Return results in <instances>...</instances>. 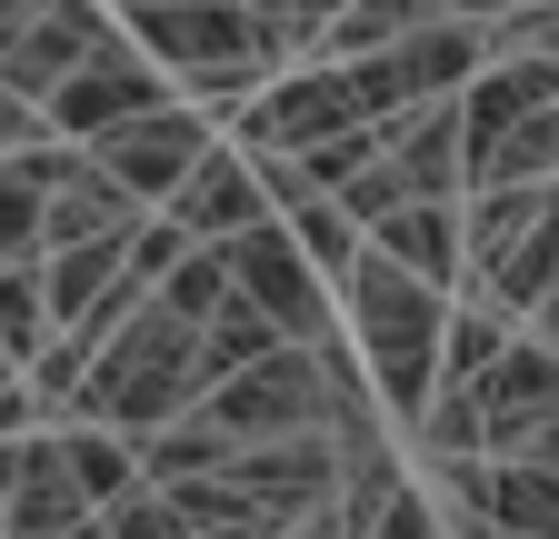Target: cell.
<instances>
[{"label": "cell", "instance_id": "29", "mask_svg": "<svg viewBox=\"0 0 559 539\" xmlns=\"http://www.w3.org/2000/svg\"><path fill=\"white\" fill-rule=\"evenodd\" d=\"M280 539H349V519H340V510H310V519H290Z\"/></svg>", "mask_w": 559, "mask_h": 539}, {"label": "cell", "instance_id": "25", "mask_svg": "<svg viewBox=\"0 0 559 539\" xmlns=\"http://www.w3.org/2000/svg\"><path fill=\"white\" fill-rule=\"evenodd\" d=\"M60 440H70V469H81V490H91L100 510L140 490V450H130L120 430H91V420H81V430H60Z\"/></svg>", "mask_w": 559, "mask_h": 539}, {"label": "cell", "instance_id": "24", "mask_svg": "<svg viewBox=\"0 0 559 539\" xmlns=\"http://www.w3.org/2000/svg\"><path fill=\"white\" fill-rule=\"evenodd\" d=\"M290 240L310 250V270H320V280H340V270H349V260L370 250V230L349 220V211H340L330 190H320V200H300V211H290Z\"/></svg>", "mask_w": 559, "mask_h": 539}, {"label": "cell", "instance_id": "12", "mask_svg": "<svg viewBox=\"0 0 559 539\" xmlns=\"http://www.w3.org/2000/svg\"><path fill=\"white\" fill-rule=\"evenodd\" d=\"M221 480H240L250 500H270L280 519H310L340 500V440L330 430H290V440H240Z\"/></svg>", "mask_w": 559, "mask_h": 539}, {"label": "cell", "instance_id": "28", "mask_svg": "<svg viewBox=\"0 0 559 539\" xmlns=\"http://www.w3.org/2000/svg\"><path fill=\"white\" fill-rule=\"evenodd\" d=\"M450 21H510V11H539V0H440Z\"/></svg>", "mask_w": 559, "mask_h": 539}, {"label": "cell", "instance_id": "1", "mask_svg": "<svg viewBox=\"0 0 559 539\" xmlns=\"http://www.w3.org/2000/svg\"><path fill=\"white\" fill-rule=\"evenodd\" d=\"M330 290H340V310H349V350L370 360L380 410H390V420H419V410H430V390H440V340H450L460 290L400 270L390 250H360Z\"/></svg>", "mask_w": 559, "mask_h": 539}, {"label": "cell", "instance_id": "18", "mask_svg": "<svg viewBox=\"0 0 559 539\" xmlns=\"http://www.w3.org/2000/svg\"><path fill=\"white\" fill-rule=\"evenodd\" d=\"M130 240H140V230H130ZM130 240H81V250H50V260H40V290H50V330L91 320V310L120 290V270H130Z\"/></svg>", "mask_w": 559, "mask_h": 539}, {"label": "cell", "instance_id": "5", "mask_svg": "<svg viewBox=\"0 0 559 539\" xmlns=\"http://www.w3.org/2000/svg\"><path fill=\"white\" fill-rule=\"evenodd\" d=\"M221 260H230L240 300H250V310H270V330H280V340H300V350L340 340V320H330V280L310 270V250L290 240V220H260V230L221 240Z\"/></svg>", "mask_w": 559, "mask_h": 539}, {"label": "cell", "instance_id": "9", "mask_svg": "<svg viewBox=\"0 0 559 539\" xmlns=\"http://www.w3.org/2000/svg\"><path fill=\"white\" fill-rule=\"evenodd\" d=\"M440 510H479L510 539H559V469L539 459H430Z\"/></svg>", "mask_w": 559, "mask_h": 539}, {"label": "cell", "instance_id": "15", "mask_svg": "<svg viewBox=\"0 0 559 539\" xmlns=\"http://www.w3.org/2000/svg\"><path fill=\"white\" fill-rule=\"evenodd\" d=\"M140 220H151V211H140V200L81 151V160H70V180L50 190V211H40V260H50V250H81V240H130Z\"/></svg>", "mask_w": 559, "mask_h": 539}, {"label": "cell", "instance_id": "19", "mask_svg": "<svg viewBox=\"0 0 559 539\" xmlns=\"http://www.w3.org/2000/svg\"><path fill=\"white\" fill-rule=\"evenodd\" d=\"M140 450V480H151V490H180V480H221V469H230V430H210L200 410L190 420H170V430H151V440H130Z\"/></svg>", "mask_w": 559, "mask_h": 539}, {"label": "cell", "instance_id": "4", "mask_svg": "<svg viewBox=\"0 0 559 539\" xmlns=\"http://www.w3.org/2000/svg\"><path fill=\"white\" fill-rule=\"evenodd\" d=\"M200 420H210V430H230V440H290V430H330V370H320V350L280 340V350H270V360H250L240 380L200 390Z\"/></svg>", "mask_w": 559, "mask_h": 539}, {"label": "cell", "instance_id": "11", "mask_svg": "<svg viewBox=\"0 0 559 539\" xmlns=\"http://www.w3.org/2000/svg\"><path fill=\"white\" fill-rule=\"evenodd\" d=\"M559 420V350L539 340V330H520V340L500 350V370L479 380V450L489 459H520L530 430Z\"/></svg>", "mask_w": 559, "mask_h": 539}, {"label": "cell", "instance_id": "13", "mask_svg": "<svg viewBox=\"0 0 559 539\" xmlns=\"http://www.w3.org/2000/svg\"><path fill=\"white\" fill-rule=\"evenodd\" d=\"M81 519H100V500L81 490L60 430H21V469H11V510H0V539H70Z\"/></svg>", "mask_w": 559, "mask_h": 539}, {"label": "cell", "instance_id": "17", "mask_svg": "<svg viewBox=\"0 0 559 539\" xmlns=\"http://www.w3.org/2000/svg\"><path fill=\"white\" fill-rule=\"evenodd\" d=\"M549 290H559V180H549V200H539V220L520 230V250H510L500 270H479V280H469V300H489L500 320H530Z\"/></svg>", "mask_w": 559, "mask_h": 539}, {"label": "cell", "instance_id": "3", "mask_svg": "<svg viewBox=\"0 0 559 539\" xmlns=\"http://www.w3.org/2000/svg\"><path fill=\"white\" fill-rule=\"evenodd\" d=\"M190 410H200V330H190L180 310H160V300L91 360L81 399H70V420L120 430V440H151V430H170V420H190Z\"/></svg>", "mask_w": 559, "mask_h": 539}, {"label": "cell", "instance_id": "14", "mask_svg": "<svg viewBox=\"0 0 559 539\" xmlns=\"http://www.w3.org/2000/svg\"><path fill=\"white\" fill-rule=\"evenodd\" d=\"M160 220H180L200 250H221V240H240V230H260V220H280V211H270V190H260V160L210 141V160L170 190V211H160Z\"/></svg>", "mask_w": 559, "mask_h": 539}, {"label": "cell", "instance_id": "10", "mask_svg": "<svg viewBox=\"0 0 559 539\" xmlns=\"http://www.w3.org/2000/svg\"><path fill=\"white\" fill-rule=\"evenodd\" d=\"M180 91H170V71L140 40H110L81 81H70L60 100H50V141H100V130H120V120H140V110H170Z\"/></svg>", "mask_w": 559, "mask_h": 539}, {"label": "cell", "instance_id": "2", "mask_svg": "<svg viewBox=\"0 0 559 539\" xmlns=\"http://www.w3.org/2000/svg\"><path fill=\"white\" fill-rule=\"evenodd\" d=\"M130 40L170 71V91L210 100V110H250L280 71H290V31L250 0H151V11H130Z\"/></svg>", "mask_w": 559, "mask_h": 539}, {"label": "cell", "instance_id": "26", "mask_svg": "<svg viewBox=\"0 0 559 539\" xmlns=\"http://www.w3.org/2000/svg\"><path fill=\"white\" fill-rule=\"evenodd\" d=\"M100 529H110V539H200V529L170 510V490H151V480H140L130 500H110V510H100Z\"/></svg>", "mask_w": 559, "mask_h": 539}, {"label": "cell", "instance_id": "30", "mask_svg": "<svg viewBox=\"0 0 559 539\" xmlns=\"http://www.w3.org/2000/svg\"><path fill=\"white\" fill-rule=\"evenodd\" d=\"M11 469H21V440H0V510H11Z\"/></svg>", "mask_w": 559, "mask_h": 539}, {"label": "cell", "instance_id": "27", "mask_svg": "<svg viewBox=\"0 0 559 539\" xmlns=\"http://www.w3.org/2000/svg\"><path fill=\"white\" fill-rule=\"evenodd\" d=\"M31 141H50V110H40V100H21V91H0V160L31 151Z\"/></svg>", "mask_w": 559, "mask_h": 539}, {"label": "cell", "instance_id": "23", "mask_svg": "<svg viewBox=\"0 0 559 539\" xmlns=\"http://www.w3.org/2000/svg\"><path fill=\"white\" fill-rule=\"evenodd\" d=\"M230 300H240V280H230V260H221V250H200V240L180 250V270L160 280V310H180L190 330H210V320H221Z\"/></svg>", "mask_w": 559, "mask_h": 539}, {"label": "cell", "instance_id": "21", "mask_svg": "<svg viewBox=\"0 0 559 539\" xmlns=\"http://www.w3.org/2000/svg\"><path fill=\"white\" fill-rule=\"evenodd\" d=\"M60 340L50 330V290H40V260H0V350H11L21 370Z\"/></svg>", "mask_w": 559, "mask_h": 539}, {"label": "cell", "instance_id": "20", "mask_svg": "<svg viewBox=\"0 0 559 539\" xmlns=\"http://www.w3.org/2000/svg\"><path fill=\"white\" fill-rule=\"evenodd\" d=\"M430 21H450L440 0H349V11L320 31L310 60H370V50H390V40H409V31H430Z\"/></svg>", "mask_w": 559, "mask_h": 539}, {"label": "cell", "instance_id": "6", "mask_svg": "<svg viewBox=\"0 0 559 539\" xmlns=\"http://www.w3.org/2000/svg\"><path fill=\"white\" fill-rule=\"evenodd\" d=\"M360 81H349V60H300V71H280L250 110H240V151H320L340 130H360Z\"/></svg>", "mask_w": 559, "mask_h": 539}, {"label": "cell", "instance_id": "22", "mask_svg": "<svg viewBox=\"0 0 559 539\" xmlns=\"http://www.w3.org/2000/svg\"><path fill=\"white\" fill-rule=\"evenodd\" d=\"M280 350V330H270V310H250V300H230L221 320L200 330V390H221V380H240L250 360H270Z\"/></svg>", "mask_w": 559, "mask_h": 539}, {"label": "cell", "instance_id": "31", "mask_svg": "<svg viewBox=\"0 0 559 539\" xmlns=\"http://www.w3.org/2000/svg\"><path fill=\"white\" fill-rule=\"evenodd\" d=\"M70 539H110V529H100V519H81V529H70Z\"/></svg>", "mask_w": 559, "mask_h": 539}, {"label": "cell", "instance_id": "7", "mask_svg": "<svg viewBox=\"0 0 559 539\" xmlns=\"http://www.w3.org/2000/svg\"><path fill=\"white\" fill-rule=\"evenodd\" d=\"M110 40H120V31H110V0H50V11H31L11 40H0V91H21V100L50 110Z\"/></svg>", "mask_w": 559, "mask_h": 539}, {"label": "cell", "instance_id": "16", "mask_svg": "<svg viewBox=\"0 0 559 539\" xmlns=\"http://www.w3.org/2000/svg\"><path fill=\"white\" fill-rule=\"evenodd\" d=\"M370 250H390L400 270L460 290L469 280V230H460V200H400L390 220H370Z\"/></svg>", "mask_w": 559, "mask_h": 539}, {"label": "cell", "instance_id": "8", "mask_svg": "<svg viewBox=\"0 0 559 539\" xmlns=\"http://www.w3.org/2000/svg\"><path fill=\"white\" fill-rule=\"evenodd\" d=\"M81 151H91V160H100V170L140 200V211H170V190L210 160V120L170 100V110H140V120L100 130V141H81Z\"/></svg>", "mask_w": 559, "mask_h": 539}]
</instances>
